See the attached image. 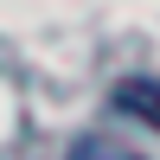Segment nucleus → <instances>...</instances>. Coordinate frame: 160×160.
Returning <instances> with one entry per match:
<instances>
[{
    "mask_svg": "<svg viewBox=\"0 0 160 160\" xmlns=\"http://www.w3.org/2000/svg\"><path fill=\"white\" fill-rule=\"evenodd\" d=\"M109 102L122 115H135V122H148L160 135V77H122V83L109 90Z\"/></svg>",
    "mask_w": 160,
    "mask_h": 160,
    "instance_id": "obj_1",
    "label": "nucleus"
},
{
    "mask_svg": "<svg viewBox=\"0 0 160 160\" xmlns=\"http://www.w3.org/2000/svg\"><path fill=\"white\" fill-rule=\"evenodd\" d=\"M71 160H141V154H128V148H115V141H83Z\"/></svg>",
    "mask_w": 160,
    "mask_h": 160,
    "instance_id": "obj_2",
    "label": "nucleus"
}]
</instances>
